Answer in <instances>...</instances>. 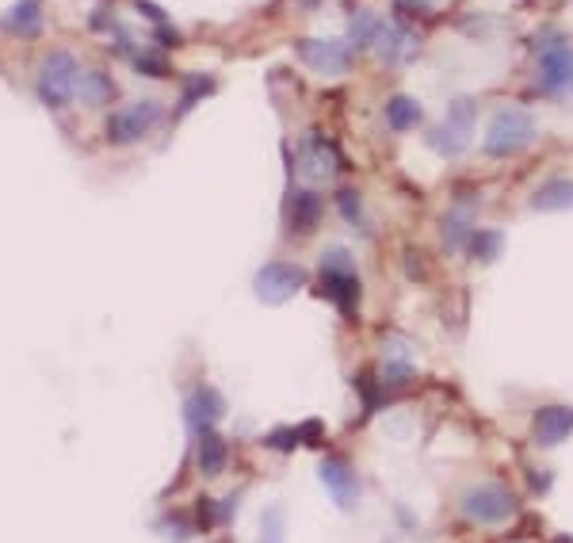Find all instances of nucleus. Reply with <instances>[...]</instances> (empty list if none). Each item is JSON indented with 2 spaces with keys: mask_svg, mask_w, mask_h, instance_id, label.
I'll use <instances>...</instances> for the list:
<instances>
[{
  "mask_svg": "<svg viewBox=\"0 0 573 543\" xmlns=\"http://www.w3.org/2000/svg\"><path fill=\"white\" fill-rule=\"evenodd\" d=\"M321 287H325V295L333 299L340 314H356V306H360V276H356V261H352V253L348 249H340L333 245L325 257H321Z\"/></svg>",
  "mask_w": 573,
  "mask_h": 543,
  "instance_id": "obj_1",
  "label": "nucleus"
},
{
  "mask_svg": "<svg viewBox=\"0 0 573 543\" xmlns=\"http://www.w3.org/2000/svg\"><path fill=\"white\" fill-rule=\"evenodd\" d=\"M535 142V119L520 108H505L489 119L486 157H516Z\"/></svg>",
  "mask_w": 573,
  "mask_h": 543,
  "instance_id": "obj_2",
  "label": "nucleus"
},
{
  "mask_svg": "<svg viewBox=\"0 0 573 543\" xmlns=\"http://www.w3.org/2000/svg\"><path fill=\"white\" fill-rule=\"evenodd\" d=\"M77 85H81V66L69 50H54L43 58V69H39V100L46 108H65L73 96H77Z\"/></svg>",
  "mask_w": 573,
  "mask_h": 543,
  "instance_id": "obj_3",
  "label": "nucleus"
},
{
  "mask_svg": "<svg viewBox=\"0 0 573 543\" xmlns=\"http://www.w3.org/2000/svg\"><path fill=\"white\" fill-rule=\"evenodd\" d=\"M474 119H478V108L474 100L459 96L447 104V119L440 127L428 131V146L440 153V157H459V153L470 146V134H474Z\"/></svg>",
  "mask_w": 573,
  "mask_h": 543,
  "instance_id": "obj_4",
  "label": "nucleus"
},
{
  "mask_svg": "<svg viewBox=\"0 0 573 543\" xmlns=\"http://www.w3.org/2000/svg\"><path fill=\"white\" fill-rule=\"evenodd\" d=\"M302 287H306V272H302L298 264H291V261L264 264V268L256 272V280H253L256 299H260V303H268V306L291 303Z\"/></svg>",
  "mask_w": 573,
  "mask_h": 543,
  "instance_id": "obj_5",
  "label": "nucleus"
},
{
  "mask_svg": "<svg viewBox=\"0 0 573 543\" xmlns=\"http://www.w3.org/2000/svg\"><path fill=\"white\" fill-rule=\"evenodd\" d=\"M463 513L474 524H501L516 513V498L509 486L501 482H486V486H470L463 494Z\"/></svg>",
  "mask_w": 573,
  "mask_h": 543,
  "instance_id": "obj_6",
  "label": "nucleus"
},
{
  "mask_svg": "<svg viewBox=\"0 0 573 543\" xmlns=\"http://www.w3.org/2000/svg\"><path fill=\"white\" fill-rule=\"evenodd\" d=\"M157 123H161V104H157V100H138V104L115 111V115L107 119V138H111L115 146H130V142L146 138Z\"/></svg>",
  "mask_w": 573,
  "mask_h": 543,
  "instance_id": "obj_7",
  "label": "nucleus"
},
{
  "mask_svg": "<svg viewBox=\"0 0 573 543\" xmlns=\"http://www.w3.org/2000/svg\"><path fill=\"white\" fill-rule=\"evenodd\" d=\"M298 165H302L306 180L325 184V180H333V176L344 169V157H340L333 138H325V134H306V138H302V150H298Z\"/></svg>",
  "mask_w": 573,
  "mask_h": 543,
  "instance_id": "obj_8",
  "label": "nucleus"
},
{
  "mask_svg": "<svg viewBox=\"0 0 573 543\" xmlns=\"http://www.w3.org/2000/svg\"><path fill=\"white\" fill-rule=\"evenodd\" d=\"M295 54L302 66H310L314 73H329V77L352 69V46L337 39H298Z\"/></svg>",
  "mask_w": 573,
  "mask_h": 543,
  "instance_id": "obj_9",
  "label": "nucleus"
},
{
  "mask_svg": "<svg viewBox=\"0 0 573 543\" xmlns=\"http://www.w3.org/2000/svg\"><path fill=\"white\" fill-rule=\"evenodd\" d=\"M318 475L321 482H325V490H329V498L337 501L340 509H352V505L360 501V478L352 471V463L329 456V459H321Z\"/></svg>",
  "mask_w": 573,
  "mask_h": 543,
  "instance_id": "obj_10",
  "label": "nucleus"
},
{
  "mask_svg": "<svg viewBox=\"0 0 573 543\" xmlns=\"http://www.w3.org/2000/svg\"><path fill=\"white\" fill-rule=\"evenodd\" d=\"M222 413H226V402H222V394L214 391V387H195V391L184 398V421H188V429L195 436L214 429Z\"/></svg>",
  "mask_w": 573,
  "mask_h": 543,
  "instance_id": "obj_11",
  "label": "nucleus"
},
{
  "mask_svg": "<svg viewBox=\"0 0 573 543\" xmlns=\"http://www.w3.org/2000/svg\"><path fill=\"white\" fill-rule=\"evenodd\" d=\"M417 31H409L405 23H382L379 27V39H375V50L386 66H405L413 54H417Z\"/></svg>",
  "mask_w": 573,
  "mask_h": 543,
  "instance_id": "obj_12",
  "label": "nucleus"
},
{
  "mask_svg": "<svg viewBox=\"0 0 573 543\" xmlns=\"http://www.w3.org/2000/svg\"><path fill=\"white\" fill-rule=\"evenodd\" d=\"M573 433V410L570 406H543L531 417V440L539 448H554Z\"/></svg>",
  "mask_w": 573,
  "mask_h": 543,
  "instance_id": "obj_13",
  "label": "nucleus"
},
{
  "mask_svg": "<svg viewBox=\"0 0 573 543\" xmlns=\"http://www.w3.org/2000/svg\"><path fill=\"white\" fill-rule=\"evenodd\" d=\"M573 81V50L562 43L547 46L539 54V88L543 92H558V88H570Z\"/></svg>",
  "mask_w": 573,
  "mask_h": 543,
  "instance_id": "obj_14",
  "label": "nucleus"
},
{
  "mask_svg": "<svg viewBox=\"0 0 573 543\" xmlns=\"http://www.w3.org/2000/svg\"><path fill=\"white\" fill-rule=\"evenodd\" d=\"M4 31L16 39H39L43 35V0H16L4 12Z\"/></svg>",
  "mask_w": 573,
  "mask_h": 543,
  "instance_id": "obj_15",
  "label": "nucleus"
},
{
  "mask_svg": "<svg viewBox=\"0 0 573 543\" xmlns=\"http://www.w3.org/2000/svg\"><path fill=\"white\" fill-rule=\"evenodd\" d=\"M321 215H325V203H321L318 192L302 188L291 196V230L295 234H314L321 226Z\"/></svg>",
  "mask_w": 573,
  "mask_h": 543,
  "instance_id": "obj_16",
  "label": "nucleus"
},
{
  "mask_svg": "<svg viewBox=\"0 0 573 543\" xmlns=\"http://www.w3.org/2000/svg\"><path fill=\"white\" fill-rule=\"evenodd\" d=\"M382 115H386V127H390V131H413V127L425 123V108H421L413 96H402V92L386 100Z\"/></svg>",
  "mask_w": 573,
  "mask_h": 543,
  "instance_id": "obj_17",
  "label": "nucleus"
},
{
  "mask_svg": "<svg viewBox=\"0 0 573 543\" xmlns=\"http://www.w3.org/2000/svg\"><path fill=\"white\" fill-rule=\"evenodd\" d=\"M226 463H230V444L214 433V429L199 433V471L207 478H218L226 471Z\"/></svg>",
  "mask_w": 573,
  "mask_h": 543,
  "instance_id": "obj_18",
  "label": "nucleus"
},
{
  "mask_svg": "<svg viewBox=\"0 0 573 543\" xmlns=\"http://www.w3.org/2000/svg\"><path fill=\"white\" fill-rule=\"evenodd\" d=\"M531 207L535 211H570L573 207V180L570 176H558V180H547L535 196H531Z\"/></svg>",
  "mask_w": 573,
  "mask_h": 543,
  "instance_id": "obj_19",
  "label": "nucleus"
},
{
  "mask_svg": "<svg viewBox=\"0 0 573 543\" xmlns=\"http://www.w3.org/2000/svg\"><path fill=\"white\" fill-rule=\"evenodd\" d=\"M379 27L382 20L375 12H367V8L352 12V20H348V46H352V50H371L375 39H379Z\"/></svg>",
  "mask_w": 573,
  "mask_h": 543,
  "instance_id": "obj_20",
  "label": "nucleus"
},
{
  "mask_svg": "<svg viewBox=\"0 0 573 543\" xmlns=\"http://www.w3.org/2000/svg\"><path fill=\"white\" fill-rule=\"evenodd\" d=\"M470 215L467 211H447V218H444V226H440V238H444V249L447 253H459V249H467L470 245Z\"/></svg>",
  "mask_w": 573,
  "mask_h": 543,
  "instance_id": "obj_21",
  "label": "nucleus"
},
{
  "mask_svg": "<svg viewBox=\"0 0 573 543\" xmlns=\"http://www.w3.org/2000/svg\"><path fill=\"white\" fill-rule=\"evenodd\" d=\"M115 81L107 73H81V85H77V96L85 100L88 108H100L107 100H115Z\"/></svg>",
  "mask_w": 573,
  "mask_h": 543,
  "instance_id": "obj_22",
  "label": "nucleus"
},
{
  "mask_svg": "<svg viewBox=\"0 0 573 543\" xmlns=\"http://www.w3.org/2000/svg\"><path fill=\"white\" fill-rule=\"evenodd\" d=\"M501 241H505L501 230H474V234H470V257L489 264L497 253H501Z\"/></svg>",
  "mask_w": 573,
  "mask_h": 543,
  "instance_id": "obj_23",
  "label": "nucleus"
},
{
  "mask_svg": "<svg viewBox=\"0 0 573 543\" xmlns=\"http://www.w3.org/2000/svg\"><path fill=\"white\" fill-rule=\"evenodd\" d=\"M337 211L344 215V222L348 226H356V230H371L367 226V215H363V199L356 188H340L337 192Z\"/></svg>",
  "mask_w": 573,
  "mask_h": 543,
  "instance_id": "obj_24",
  "label": "nucleus"
},
{
  "mask_svg": "<svg viewBox=\"0 0 573 543\" xmlns=\"http://www.w3.org/2000/svg\"><path fill=\"white\" fill-rule=\"evenodd\" d=\"M211 88H214V81L207 77V73H195V77H188V81H184V100H180L176 115H184V111L195 108L203 96H211Z\"/></svg>",
  "mask_w": 573,
  "mask_h": 543,
  "instance_id": "obj_25",
  "label": "nucleus"
},
{
  "mask_svg": "<svg viewBox=\"0 0 573 543\" xmlns=\"http://www.w3.org/2000/svg\"><path fill=\"white\" fill-rule=\"evenodd\" d=\"M260 543H287V521H283V505H272L260 524Z\"/></svg>",
  "mask_w": 573,
  "mask_h": 543,
  "instance_id": "obj_26",
  "label": "nucleus"
},
{
  "mask_svg": "<svg viewBox=\"0 0 573 543\" xmlns=\"http://www.w3.org/2000/svg\"><path fill=\"white\" fill-rule=\"evenodd\" d=\"M134 69H138V73H146V77H169L165 54H157V50H149V54H138V58H134Z\"/></svg>",
  "mask_w": 573,
  "mask_h": 543,
  "instance_id": "obj_27",
  "label": "nucleus"
},
{
  "mask_svg": "<svg viewBox=\"0 0 573 543\" xmlns=\"http://www.w3.org/2000/svg\"><path fill=\"white\" fill-rule=\"evenodd\" d=\"M264 444H268V448H279V452H291L302 440H298V429H279V433L264 436Z\"/></svg>",
  "mask_w": 573,
  "mask_h": 543,
  "instance_id": "obj_28",
  "label": "nucleus"
},
{
  "mask_svg": "<svg viewBox=\"0 0 573 543\" xmlns=\"http://www.w3.org/2000/svg\"><path fill=\"white\" fill-rule=\"evenodd\" d=\"M321 436V421H306V425H298V440L302 444H318Z\"/></svg>",
  "mask_w": 573,
  "mask_h": 543,
  "instance_id": "obj_29",
  "label": "nucleus"
},
{
  "mask_svg": "<svg viewBox=\"0 0 573 543\" xmlns=\"http://www.w3.org/2000/svg\"><path fill=\"white\" fill-rule=\"evenodd\" d=\"M134 4H138V12H142V16H149V20H157V23H165V12H161V8H153L149 0H134Z\"/></svg>",
  "mask_w": 573,
  "mask_h": 543,
  "instance_id": "obj_30",
  "label": "nucleus"
},
{
  "mask_svg": "<svg viewBox=\"0 0 573 543\" xmlns=\"http://www.w3.org/2000/svg\"><path fill=\"white\" fill-rule=\"evenodd\" d=\"M402 12H432V0H398Z\"/></svg>",
  "mask_w": 573,
  "mask_h": 543,
  "instance_id": "obj_31",
  "label": "nucleus"
},
{
  "mask_svg": "<svg viewBox=\"0 0 573 543\" xmlns=\"http://www.w3.org/2000/svg\"><path fill=\"white\" fill-rule=\"evenodd\" d=\"M570 88H573V81H570Z\"/></svg>",
  "mask_w": 573,
  "mask_h": 543,
  "instance_id": "obj_32",
  "label": "nucleus"
}]
</instances>
